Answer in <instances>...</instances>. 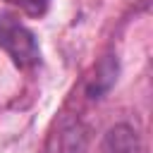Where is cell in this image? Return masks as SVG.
Here are the masks:
<instances>
[{
	"label": "cell",
	"instance_id": "obj_3",
	"mask_svg": "<svg viewBox=\"0 0 153 153\" xmlns=\"http://www.w3.org/2000/svg\"><path fill=\"white\" fill-rule=\"evenodd\" d=\"M5 2H10V5H17L24 14H29V17H43L45 12H48V5H50V0H5Z\"/></svg>",
	"mask_w": 153,
	"mask_h": 153
},
{
	"label": "cell",
	"instance_id": "obj_2",
	"mask_svg": "<svg viewBox=\"0 0 153 153\" xmlns=\"http://www.w3.org/2000/svg\"><path fill=\"white\" fill-rule=\"evenodd\" d=\"M100 153H139V139L136 131L127 124H117L105 134Z\"/></svg>",
	"mask_w": 153,
	"mask_h": 153
},
{
	"label": "cell",
	"instance_id": "obj_1",
	"mask_svg": "<svg viewBox=\"0 0 153 153\" xmlns=\"http://www.w3.org/2000/svg\"><path fill=\"white\" fill-rule=\"evenodd\" d=\"M0 48L22 69L36 67L41 62V48L36 43V36L22 22L5 12H0Z\"/></svg>",
	"mask_w": 153,
	"mask_h": 153
}]
</instances>
